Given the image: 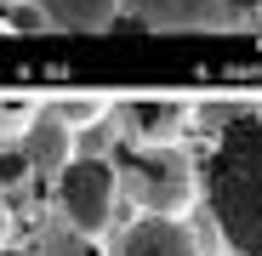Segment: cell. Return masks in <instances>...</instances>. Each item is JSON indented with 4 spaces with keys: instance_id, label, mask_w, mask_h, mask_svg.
<instances>
[{
    "instance_id": "obj_1",
    "label": "cell",
    "mask_w": 262,
    "mask_h": 256,
    "mask_svg": "<svg viewBox=\"0 0 262 256\" xmlns=\"http://www.w3.org/2000/svg\"><path fill=\"white\" fill-rule=\"evenodd\" d=\"M211 222L223 228L234 256H262V114L216 131V148L200 171Z\"/></svg>"
},
{
    "instance_id": "obj_2",
    "label": "cell",
    "mask_w": 262,
    "mask_h": 256,
    "mask_svg": "<svg viewBox=\"0 0 262 256\" xmlns=\"http://www.w3.org/2000/svg\"><path fill=\"white\" fill-rule=\"evenodd\" d=\"M108 165H114V188L137 205L143 217L183 222L194 211V199H200V171H194V159L177 143H131L125 137Z\"/></svg>"
},
{
    "instance_id": "obj_3",
    "label": "cell",
    "mask_w": 262,
    "mask_h": 256,
    "mask_svg": "<svg viewBox=\"0 0 262 256\" xmlns=\"http://www.w3.org/2000/svg\"><path fill=\"white\" fill-rule=\"evenodd\" d=\"M120 12L154 34H200V29H245L262 17V0H120Z\"/></svg>"
},
{
    "instance_id": "obj_4",
    "label": "cell",
    "mask_w": 262,
    "mask_h": 256,
    "mask_svg": "<svg viewBox=\"0 0 262 256\" xmlns=\"http://www.w3.org/2000/svg\"><path fill=\"white\" fill-rule=\"evenodd\" d=\"M114 165L97 159V154H85V159H69L63 165V177H57V205H63V222L85 239H97L108 222H114Z\"/></svg>"
},
{
    "instance_id": "obj_5",
    "label": "cell",
    "mask_w": 262,
    "mask_h": 256,
    "mask_svg": "<svg viewBox=\"0 0 262 256\" xmlns=\"http://www.w3.org/2000/svg\"><path fill=\"white\" fill-rule=\"evenodd\" d=\"M17 148H23V159H29L34 177H63V165L74 159V131L52 108H34V120L17 131Z\"/></svg>"
},
{
    "instance_id": "obj_6",
    "label": "cell",
    "mask_w": 262,
    "mask_h": 256,
    "mask_svg": "<svg viewBox=\"0 0 262 256\" xmlns=\"http://www.w3.org/2000/svg\"><path fill=\"white\" fill-rule=\"evenodd\" d=\"M188 97H165V91H148V97H125L120 114H125V137L137 143H171L177 125L188 120Z\"/></svg>"
},
{
    "instance_id": "obj_7",
    "label": "cell",
    "mask_w": 262,
    "mask_h": 256,
    "mask_svg": "<svg viewBox=\"0 0 262 256\" xmlns=\"http://www.w3.org/2000/svg\"><path fill=\"white\" fill-rule=\"evenodd\" d=\"M114 256H200V239L171 217H137L120 234Z\"/></svg>"
},
{
    "instance_id": "obj_8",
    "label": "cell",
    "mask_w": 262,
    "mask_h": 256,
    "mask_svg": "<svg viewBox=\"0 0 262 256\" xmlns=\"http://www.w3.org/2000/svg\"><path fill=\"white\" fill-rule=\"evenodd\" d=\"M40 12L63 34H103L120 23V0H40Z\"/></svg>"
},
{
    "instance_id": "obj_9",
    "label": "cell",
    "mask_w": 262,
    "mask_h": 256,
    "mask_svg": "<svg viewBox=\"0 0 262 256\" xmlns=\"http://www.w3.org/2000/svg\"><path fill=\"white\" fill-rule=\"evenodd\" d=\"M108 108H114V97H103V91H69V97H57L52 103V114L69 125H97V120H108Z\"/></svg>"
},
{
    "instance_id": "obj_10",
    "label": "cell",
    "mask_w": 262,
    "mask_h": 256,
    "mask_svg": "<svg viewBox=\"0 0 262 256\" xmlns=\"http://www.w3.org/2000/svg\"><path fill=\"white\" fill-rule=\"evenodd\" d=\"M245 114H256V103H245V97H205V103L188 108V120L200 125V131H228V125L245 120Z\"/></svg>"
},
{
    "instance_id": "obj_11",
    "label": "cell",
    "mask_w": 262,
    "mask_h": 256,
    "mask_svg": "<svg viewBox=\"0 0 262 256\" xmlns=\"http://www.w3.org/2000/svg\"><path fill=\"white\" fill-rule=\"evenodd\" d=\"M40 256H103V250L85 239V234H74V228H52V234H46V250H40Z\"/></svg>"
},
{
    "instance_id": "obj_12",
    "label": "cell",
    "mask_w": 262,
    "mask_h": 256,
    "mask_svg": "<svg viewBox=\"0 0 262 256\" xmlns=\"http://www.w3.org/2000/svg\"><path fill=\"white\" fill-rule=\"evenodd\" d=\"M29 177V159H23V148H0V188H17Z\"/></svg>"
},
{
    "instance_id": "obj_13",
    "label": "cell",
    "mask_w": 262,
    "mask_h": 256,
    "mask_svg": "<svg viewBox=\"0 0 262 256\" xmlns=\"http://www.w3.org/2000/svg\"><path fill=\"white\" fill-rule=\"evenodd\" d=\"M0 250H6V205H0Z\"/></svg>"
},
{
    "instance_id": "obj_14",
    "label": "cell",
    "mask_w": 262,
    "mask_h": 256,
    "mask_svg": "<svg viewBox=\"0 0 262 256\" xmlns=\"http://www.w3.org/2000/svg\"><path fill=\"white\" fill-rule=\"evenodd\" d=\"M0 256H29V250H12V245H6V250H0Z\"/></svg>"
},
{
    "instance_id": "obj_15",
    "label": "cell",
    "mask_w": 262,
    "mask_h": 256,
    "mask_svg": "<svg viewBox=\"0 0 262 256\" xmlns=\"http://www.w3.org/2000/svg\"><path fill=\"white\" fill-rule=\"evenodd\" d=\"M256 29H262V17H256Z\"/></svg>"
}]
</instances>
